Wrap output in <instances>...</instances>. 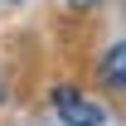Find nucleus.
<instances>
[{"mask_svg":"<svg viewBox=\"0 0 126 126\" xmlns=\"http://www.w3.org/2000/svg\"><path fill=\"white\" fill-rule=\"evenodd\" d=\"M48 107H53V116H58L63 126H107V111H102V102L82 97L78 87H53Z\"/></svg>","mask_w":126,"mask_h":126,"instance_id":"1","label":"nucleus"},{"mask_svg":"<svg viewBox=\"0 0 126 126\" xmlns=\"http://www.w3.org/2000/svg\"><path fill=\"white\" fill-rule=\"evenodd\" d=\"M97 73H102V82H107V87L126 92V39L107 48V58H102V68H97Z\"/></svg>","mask_w":126,"mask_h":126,"instance_id":"2","label":"nucleus"},{"mask_svg":"<svg viewBox=\"0 0 126 126\" xmlns=\"http://www.w3.org/2000/svg\"><path fill=\"white\" fill-rule=\"evenodd\" d=\"M97 0H68V10H92Z\"/></svg>","mask_w":126,"mask_h":126,"instance_id":"3","label":"nucleus"},{"mask_svg":"<svg viewBox=\"0 0 126 126\" xmlns=\"http://www.w3.org/2000/svg\"><path fill=\"white\" fill-rule=\"evenodd\" d=\"M0 5H24V0H0Z\"/></svg>","mask_w":126,"mask_h":126,"instance_id":"4","label":"nucleus"}]
</instances>
